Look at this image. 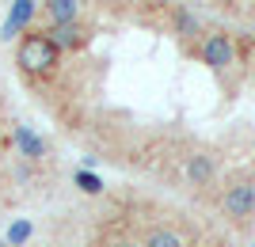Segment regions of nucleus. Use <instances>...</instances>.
Listing matches in <instances>:
<instances>
[{
  "label": "nucleus",
  "mask_w": 255,
  "mask_h": 247,
  "mask_svg": "<svg viewBox=\"0 0 255 247\" xmlns=\"http://www.w3.org/2000/svg\"><path fill=\"white\" fill-rule=\"evenodd\" d=\"M31 236H34V225H31V221H11L4 240H8V247H23Z\"/></svg>",
  "instance_id": "obj_11"
},
{
  "label": "nucleus",
  "mask_w": 255,
  "mask_h": 247,
  "mask_svg": "<svg viewBox=\"0 0 255 247\" xmlns=\"http://www.w3.org/2000/svg\"><path fill=\"white\" fill-rule=\"evenodd\" d=\"M221 213L236 228H248L255 221V175L252 171L229 175V183L221 190Z\"/></svg>",
  "instance_id": "obj_1"
},
{
  "label": "nucleus",
  "mask_w": 255,
  "mask_h": 247,
  "mask_svg": "<svg viewBox=\"0 0 255 247\" xmlns=\"http://www.w3.org/2000/svg\"><path fill=\"white\" fill-rule=\"evenodd\" d=\"M15 65H19L27 76H50L57 65H61V50L50 42L46 31H27L23 42L15 46Z\"/></svg>",
  "instance_id": "obj_2"
},
{
  "label": "nucleus",
  "mask_w": 255,
  "mask_h": 247,
  "mask_svg": "<svg viewBox=\"0 0 255 247\" xmlns=\"http://www.w3.org/2000/svg\"><path fill=\"white\" fill-rule=\"evenodd\" d=\"M0 247H8V240H0Z\"/></svg>",
  "instance_id": "obj_14"
},
{
  "label": "nucleus",
  "mask_w": 255,
  "mask_h": 247,
  "mask_svg": "<svg viewBox=\"0 0 255 247\" xmlns=\"http://www.w3.org/2000/svg\"><path fill=\"white\" fill-rule=\"evenodd\" d=\"M111 247H141V244H137V240H115Z\"/></svg>",
  "instance_id": "obj_13"
},
{
  "label": "nucleus",
  "mask_w": 255,
  "mask_h": 247,
  "mask_svg": "<svg viewBox=\"0 0 255 247\" xmlns=\"http://www.w3.org/2000/svg\"><path fill=\"white\" fill-rule=\"evenodd\" d=\"M34 11H38V0H15V4H11L8 23H4V38H11V34H15V27H27Z\"/></svg>",
  "instance_id": "obj_9"
},
{
  "label": "nucleus",
  "mask_w": 255,
  "mask_h": 247,
  "mask_svg": "<svg viewBox=\"0 0 255 247\" xmlns=\"http://www.w3.org/2000/svg\"><path fill=\"white\" fill-rule=\"evenodd\" d=\"M88 247H99V244H88Z\"/></svg>",
  "instance_id": "obj_15"
},
{
  "label": "nucleus",
  "mask_w": 255,
  "mask_h": 247,
  "mask_svg": "<svg viewBox=\"0 0 255 247\" xmlns=\"http://www.w3.org/2000/svg\"><path fill=\"white\" fill-rule=\"evenodd\" d=\"M76 183L84 186L88 194H99V190H103V186H99V179H96V175H80V171H76Z\"/></svg>",
  "instance_id": "obj_12"
},
{
  "label": "nucleus",
  "mask_w": 255,
  "mask_h": 247,
  "mask_svg": "<svg viewBox=\"0 0 255 247\" xmlns=\"http://www.w3.org/2000/svg\"><path fill=\"white\" fill-rule=\"evenodd\" d=\"M46 34H50V42L57 46L61 54H76V50H84V46L92 42V34H96V31H92L88 23L76 19V23H65V27H50Z\"/></svg>",
  "instance_id": "obj_4"
},
{
  "label": "nucleus",
  "mask_w": 255,
  "mask_h": 247,
  "mask_svg": "<svg viewBox=\"0 0 255 247\" xmlns=\"http://www.w3.org/2000/svg\"><path fill=\"white\" fill-rule=\"evenodd\" d=\"M141 247H187V236L175 232V228H168V225H156L141 236Z\"/></svg>",
  "instance_id": "obj_8"
},
{
  "label": "nucleus",
  "mask_w": 255,
  "mask_h": 247,
  "mask_svg": "<svg viewBox=\"0 0 255 247\" xmlns=\"http://www.w3.org/2000/svg\"><path fill=\"white\" fill-rule=\"evenodd\" d=\"M171 34H175L179 42H194V38L202 42V34H206V31H202V19H198L191 8L175 4V8H171Z\"/></svg>",
  "instance_id": "obj_7"
},
{
  "label": "nucleus",
  "mask_w": 255,
  "mask_h": 247,
  "mask_svg": "<svg viewBox=\"0 0 255 247\" xmlns=\"http://www.w3.org/2000/svg\"><path fill=\"white\" fill-rule=\"evenodd\" d=\"M194 57H198L210 73L225 76L236 65V42H233V34H229V31H206L202 42L194 46Z\"/></svg>",
  "instance_id": "obj_3"
},
{
  "label": "nucleus",
  "mask_w": 255,
  "mask_h": 247,
  "mask_svg": "<svg viewBox=\"0 0 255 247\" xmlns=\"http://www.w3.org/2000/svg\"><path fill=\"white\" fill-rule=\"evenodd\" d=\"M80 8H84V0H42V4H38V15L46 19V31H50V27L76 23L80 19Z\"/></svg>",
  "instance_id": "obj_6"
},
{
  "label": "nucleus",
  "mask_w": 255,
  "mask_h": 247,
  "mask_svg": "<svg viewBox=\"0 0 255 247\" xmlns=\"http://www.w3.org/2000/svg\"><path fill=\"white\" fill-rule=\"evenodd\" d=\"M183 175H187V183H191L194 190L213 186L217 183V156H213V152H191L187 164H183Z\"/></svg>",
  "instance_id": "obj_5"
},
{
  "label": "nucleus",
  "mask_w": 255,
  "mask_h": 247,
  "mask_svg": "<svg viewBox=\"0 0 255 247\" xmlns=\"http://www.w3.org/2000/svg\"><path fill=\"white\" fill-rule=\"evenodd\" d=\"M15 141H19V149H23V156H31V160H42V141H38V137H34V133H31V129H15Z\"/></svg>",
  "instance_id": "obj_10"
}]
</instances>
